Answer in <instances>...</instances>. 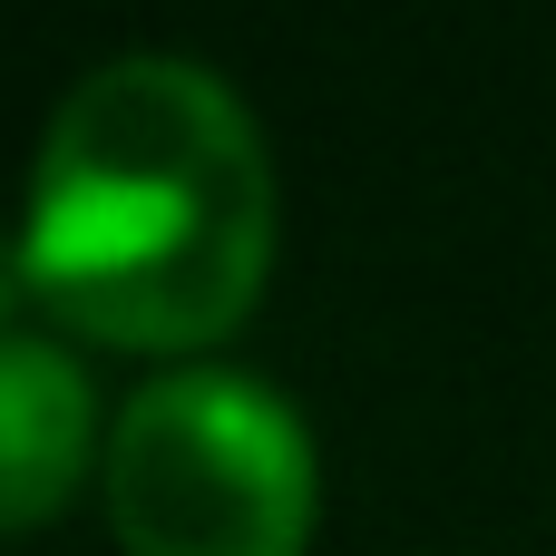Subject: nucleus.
Here are the masks:
<instances>
[{
	"label": "nucleus",
	"mask_w": 556,
	"mask_h": 556,
	"mask_svg": "<svg viewBox=\"0 0 556 556\" xmlns=\"http://www.w3.org/2000/svg\"><path fill=\"white\" fill-rule=\"evenodd\" d=\"M29 293L88 342L205 352L274 274V156L244 98L166 49L88 68L29 166Z\"/></svg>",
	"instance_id": "nucleus-1"
},
{
	"label": "nucleus",
	"mask_w": 556,
	"mask_h": 556,
	"mask_svg": "<svg viewBox=\"0 0 556 556\" xmlns=\"http://www.w3.org/2000/svg\"><path fill=\"white\" fill-rule=\"evenodd\" d=\"M108 528L127 556H303L313 430L235 362H176L108 420Z\"/></svg>",
	"instance_id": "nucleus-2"
},
{
	"label": "nucleus",
	"mask_w": 556,
	"mask_h": 556,
	"mask_svg": "<svg viewBox=\"0 0 556 556\" xmlns=\"http://www.w3.org/2000/svg\"><path fill=\"white\" fill-rule=\"evenodd\" d=\"M98 450V391L49 332H0V538L68 508Z\"/></svg>",
	"instance_id": "nucleus-3"
},
{
	"label": "nucleus",
	"mask_w": 556,
	"mask_h": 556,
	"mask_svg": "<svg viewBox=\"0 0 556 556\" xmlns=\"http://www.w3.org/2000/svg\"><path fill=\"white\" fill-rule=\"evenodd\" d=\"M29 303V254H20V235H0V323Z\"/></svg>",
	"instance_id": "nucleus-4"
}]
</instances>
